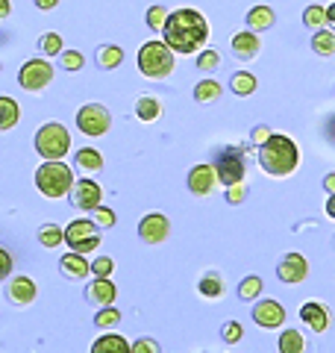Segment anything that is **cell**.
Segmentation results:
<instances>
[{
  "label": "cell",
  "instance_id": "obj_1",
  "mask_svg": "<svg viewBox=\"0 0 335 353\" xmlns=\"http://www.w3.org/2000/svg\"><path fill=\"white\" fill-rule=\"evenodd\" d=\"M165 44L176 53H197L209 39V24L206 18L197 12V9H176V12H168L165 21Z\"/></svg>",
  "mask_w": 335,
  "mask_h": 353
},
{
  "label": "cell",
  "instance_id": "obj_2",
  "mask_svg": "<svg viewBox=\"0 0 335 353\" xmlns=\"http://www.w3.org/2000/svg\"><path fill=\"white\" fill-rule=\"evenodd\" d=\"M259 165L271 176H285L300 165V150L288 136H274L259 145Z\"/></svg>",
  "mask_w": 335,
  "mask_h": 353
},
{
  "label": "cell",
  "instance_id": "obj_3",
  "mask_svg": "<svg viewBox=\"0 0 335 353\" xmlns=\"http://www.w3.org/2000/svg\"><path fill=\"white\" fill-rule=\"evenodd\" d=\"M36 185L44 197H53V201H59L62 194L71 192L74 185V174L68 165H62V159H48L36 171Z\"/></svg>",
  "mask_w": 335,
  "mask_h": 353
},
{
  "label": "cell",
  "instance_id": "obj_4",
  "mask_svg": "<svg viewBox=\"0 0 335 353\" xmlns=\"http://www.w3.org/2000/svg\"><path fill=\"white\" fill-rule=\"evenodd\" d=\"M174 50L168 48L165 41H148V44H141V50H139V71L144 77H150V80H165L168 74L174 71Z\"/></svg>",
  "mask_w": 335,
  "mask_h": 353
},
{
  "label": "cell",
  "instance_id": "obj_5",
  "mask_svg": "<svg viewBox=\"0 0 335 353\" xmlns=\"http://www.w3.org/2000/svg\"><path fill=\"white\" fill-rule=\"evenodd\" d=\"M36 150H39V157H44V159H62L65 153L71 150L68 130H65L62 124H56V121L44 124L36 132Z\"/></svg>",
  "mask_w": 335,
  "mask_h": 353
},
{
  "label": "cell",
  "instance_id": "obj_6",
  "mask_svg": "<svg viewBox=\"0 0 335 353\" xmlns=\"http://www.w3.org/2000/svg\"><path fill=\"white\" fill-rule=\"evenodd\" d=\"M77 127H80L85 136H103V132H109L112 127V115H109V109L106 106H100V103H88L83 106L80 112H77Z\"/></svg>",
  "mask_w": 335,
  "mask_h": 353
},
{
  "label": "cell",
  "instance_id": "obj_7",
  "mask_svg": "<svg viewBox=\"0 0 335 353\" xmlns=\"http://www.w3.org/2000/svg\"><path fill=\"white\" fill-rule=\"evenodd\" d=\"M50 80H53V65L44 59H30L21 65V71H18V83L24 92H41Z\"/></svg>",
  "mask_w": 335,
  "mask_h": 353
},
{
  "label": "cell",
  "instance_id": "obj_8",
  "mask_svg": "<svg viewBox=\"0 0 335 353\" xmlns=\"http://www.w3.org/2000/svg\"><path fill=\"white\" fill-rule=\"evenodd\" d=\"M65 241L74 248V253H92L97 245H100V236H97V230L92 221H71L68 230H65Z\"/></svg>",
  "mask_w": 335,
  "mask_h": 353
},
{
  "label": "cell",
  "instance_id": "obj_9",
  "mask_svg": "<svg viewBox=\"0 0 335 353\" xmlns=\"http://www.w3.org/2000/svg\"><path fill=\"white\" fill-rule=\"evenodd\" d=\"M215 168V176H218V183L223 185H236L244 180V157L236 150V148H230V150H223L218 162L212 165Z\"/></svg>",
  "mask_w": 335,
  "mask_h": 353
},
{
  "label": "cell",
  "instance_id": "obj_10",
  "mask_svg": "<svg viewBox=\"0 0 335 353\" xmlns=\"http://www.w3.org/2000/svg\"><path fill=\"white\" fill-rule=\"evenodd\" d=\"M168 233H171V224H168V218L159 212L144 215L139 224V236H141V241H148V245H162Z\"/></svg>",
  "mask_w": 335,
  "mask_h": 353
},
{
  "label": "cell",
  "instance_id": "obj_11",
  "mask_svg": "<svg viewBox=\"0 0 335 353\" xmlns=\"http://www.w3.org/2000/svg\"><path fill=\"white\" fill-rule=\"evenodd\" d=\"M276 274H279V280L283 283H303L306 274H309V262L300 256V253H288V256L279 262Z\"/></svg>",
  "mask_w": 335,
  "mask_h": 353
},
{
  "label": "cell",
  "instance_id": "obj_12",
  "mask_svg": "<svg viewBox=\"0 0 335 353\" xmlns=\"http://www.w3.org/2000/svg\"><path fill=\"white\" fill-rule=\"evenodd\" d=\"M253 318H256V324L259 327H267V330H274L285 321V309L279 306L276 301H262L259 306L253 309Z\"/></svg>",
  "mask_w": 335,
  "mask_h": 353
},
{
  "label": "cell",
  "instance_id": "obj_13",
  "mask_svg": "<svg viewBox=\"0 0 335 353\" xmlns=\"http://www.w3.org/2000/svg\"><path fill=\"white\" fill-rule=\"evenodd\" d=\"M232 53H236V59H256V53H259V36H256L253 30H241L232 36Z\"/></svg>",
  "mask_w": 335,
  "mask_h": 353
},
{
  "label": "cell",
  "instance_id": "obj_14",
  "mask_svg": "<svg viewBox=\"0 0 335 353\" xmlns=\"http://www.w3.org/2000/svg\"><path fill=\"white\" fill-rule=\"evenodd\" d=\"M215 183H218V176H215L212 165H194L192 174H188V189H192V194H209Z\"/></svg>",
  "mask_w": 335,
  "mask_h": 353
},
{
  "label": "cell",
  "instance_id": "obj_15",
  "mask_svg": "<svg viewBox=\"0 0 335 353\" xmlns=\"http://www.w3.org/2000/svg\"><path fill=\"white\" fill-rule=\"evenodd\" d=\"M36 294H39V289H36V283H32L30 277H15L12 283L6 285V297L12 303H21V306L32 303V301H36Z\"/></svg>",
  "mask_w": 335,
  "mask_h": 353
},
{
  "label": "cell",
  "instance_id": "obj_16",
  "mask_svg": "<svg viewBox=\"0 0 335 353\" xmlns=\"http://www.w3.org/2000/svg\"><path fill=\"white\" fill-rule=\"evenodd\" d=\"M300 318L306 321L309 330H315V333H323V330L329 327V309L321 306V303H303V309H300Z\"/></svg>",
  "mask_w": 335,
  "mask_h": 353
},
{
  "label": "cell",
  "instance_id": "obj_17",
  "mask_svg": "<svg viewBox=\"0 0 335 353\" xmlns=\"http://www.w3.org/2000/svg\"><path fill=\"white\" fill-rule=\"evenodd\" d=\"M74 206L80 209H97L100 206V185L92 180H80L74 185Z\"/></svg>",
  "mask_w": 335,
  "mask_h": 353
},
{
  "label": "cell",
  "instance_id": "obj_18",
  "mask_svg": "<svg viewBox=\"0 0 335 353\" xmlns=\"http://www.w3.org/2000/svg\"><path fill=\"white\" fill-rule=\"evenodd\" d=\"M59 265H62V274L71 280H83L85 274H92V265L85 262L83 253H65Z\"/></svg>",
  "mask_w": 335,
  "mask_h": 353
},
{
  "label": "cell",
  "instance_id": "obj_19",
  "mask_svg": "<svg viewBox=\"0 0 335 353\" xmlns=\"http://www.w3.org/2000/svg\"><path fill=\"white\" fill-rule=\"evenodd\" d=\"M115 285L109 283V277H97L92 285H88V297H92L94 303L100 306H112V301H115Z\"/></svg>",
  "mask_w": 335,
  "mask_h": 353
},
{
  "label": "cell",
  "instance_id": "obj_20",
  "mask_svg": "<svg viewBox=\"0 0 335 353\" xmlns=\"http://www.w3.org/2000/svg\"><path fill=\"white\" fill-rule=\"evenodd\" d=\"M92 353H130V341L124 336L106 333L92 345Z\"/></svg>",
  "mask_w": 335,
  "mask_h": 353
},
{
  "label": "cell",
  "instance_id": "obj_21",
  "mask_svg": "<svg viewBox=\"0 0 335 353\" xmlns=\"http://www.w3.org/2000/svg\"><path fill=\"white\" fill-rule=\"evenodd\" d=\"M274 21H276V15L271 6H253L247 12V30H253V32L267 30V27H274Z\"/></svg>",
  "mask_w": 335,
  "mask_h": 353
},
{
  "label": "cell",
  "instance_id": "obj_22",
  "mask_svg": "<svg viewBox=\"0 0 335 353\" xmlns=\"http://www.w3.org/2000/svg\"><path fill=\"white\" fill-rule=\"evenodd\" d=\"M159 115H162V103L156 101V97L144 94V97H139V101H136V118L144 121V124H153Z\"/></svg>",
  "mask_w": 335,
  "mask_h": 353
},
{
  "label": "cell",
  "instance_id": "obj_23",
  "mask_svg": "<svg viewBox=\"0 0 335 353\" xmlns=\"http://www.w3.org/2000/svg\"><path fill=\"white\" fill-rule=\"evenodd\" d=\"M21 118V109H18V101L12 97H0V132L12 130Z\"/></svg>",
  "mask_w": 335,
  "mask_h": 353
},
{
  "label": "cell",
  "instance_id": "obj_24",
  "mask_svg": "<svg viewBox=\"0 0 335 353\" xmlns=\"http://www.w3.org/2000/svg\"><path fill=\"white\" fill-rule=\"evenodd\" d=\"M312 50H315L318 57H335V32L315 30V36H312Z\"/></svg>",
  "mask_w": 335,
  "mask_h": 353
},
{
  "label": "cell",
  "instance_id": "obj_25",
  "mask_svg": "<svg viewBox=\"0 0 335 353\" xmlns=\"http://www.w3.org/2000/svg\"><path fill=\"white\" fill-rule=\"evenodd\" d=\"M303 350H306V341L297 330H285L279 336V353H303Z\"/></svg>",
  "mask_w": 335,
  "mask_h": 353
},
{
  "label": "cell",
  "instance_id": "obj_26",
  "mask_svg": "<svg viewBox=\"0 0 335 353\" xmlns=\"http://www.w3.org/2000/svg\"><path fill=\"white\" fill-rule=\"evenodd\" d=\"M77 168H83V171H100V168H103V157H100L94 148H83L80 153H77Z\"/></svg>",
  "mask_w": 335,
  "mask_h": 353
},
{
  "label": "cell",
  "instance_id": "obj_27",
  "mask_svg": "<svg viewBox=\"0 0 335 353\" xmlns=\"http://www.w3.org/2000/svg\"><path fill=\"white\" fill-rule=\"evenodd\" d=\"M121 59H124V50L115 48V44H109V48H100V50H97V65H100L103 71H106V68H118Z\"/></svg>",
  "mask_w": 335,
  "mask_h": 353
},
{
  "label": "cell",
  "instance_id": "obj_28",
  "mask_svg": "<svg viewBox=\"0 0 335 353\" xmlns=\"http://www.w3.org/2000/svg\"><path fill=\"white\" fill-rule=\"evenodd\" d=\"M230 88L236 94H253L256 92V77L253 74H247V71H238V74H232V80H230Z\"/></svg>",
  "mask_w": 335,
  "mask_h": 353
},
{
  "label": "cell",
  "instance_id": "obj_29",
  "mask_svg": "<svg viewBox=\"0 0 335 353\" xmlns=\"http://www.w3.org/2000/svg\"><path fill=\"white\" fill-rule=\"evenodd\" d=\"M303 24H306L309 30H321L323 24H327V9L318 6V3L306 6V12H303Z\"/></svg>",
  "mask_w": 335,
  "mask_h": 353
},
{
  "label": "cell",
  "instance_id": "obj_30",
  "mask_svg": "<svg viewBox=\"0 0 335 353\" xmlns=\"http://www.w3.org/2000/svg\"><path fill=\"white\" fill-rule=\"evenodd\" d=\"M197 289H200L203 297H221L223 294V280L218 277V274H206V277L200 280Z\"/></svg>",
  "mask_w": 335,
  "mask_h": 353
},
{
  "label": "cell",
  "instance_id": "obj_31",
  "mask_svg": "<svg viewBox=\"0 0 335 353\" xmlns=\"http://www.w3.org/2000/svg\"><path fill=\"white\" fill-rule=\"evenodd\" d=\"M218 94H221V83L218 80H203V83H197V88H194V97H197L200 103L215 101Z\"/></svg>",
  "mask_w": 335,
  "mask_h": 353
},
{
  "label": "cell",
  "instance_id": "obj_32",
  "mask_svg": "<svg viewBox=\"0 0 335 353\" xmlns=\"http://www.w3.org/2000/svg\"><path fill=\"white\" fill-rule=\"evenodd\" d=\"M39 241L44 248H59V241H65V236H62V230L56 224H44L39 230Z\"/></svg>",
  "mask_w": 335,
  "mask_h": 353
},
{
  "label": "cell",
  "instance_id": "obj_33",
  "mask_svg": "<svg viewBox=\"0 0 335 353\" xmlns=\"http://www.w3.org/2000/svg\"><path fill=\"white\" fill-rule=\"evenodd\" d=\"M41 53H48V57H59L62 53V36L59 32H44L41 36Z\"/></svg>",
  "mask_w": 335,
  "mask_h": 353
},
{
  "label": "cell",
  "instance_id": "obj_34",
  "mask_svg": "<svg viewBox=\"0 0 335 353\" xmlns=\"http://www.w3.org/2000/svg\"><path fill=\"white\" fill-rule=\"evenodd\" d=\"M259 292H262V280L259 277H247L238 285V297H241V301H253Z\"/></svg>",
  "mask_w": 335,
  "mask_h": 353
},
{
  "label": "cell",
  "instance_id": "obj_35",
  "mask_svg": "<svg viewBox=\"0 0 335 353\" xmlns=\"http://www.w3.org/2000/svg\"><path fill=\"white\" fill-rule=\"evenodd\" d=\"M59 65L65 71H80L83 68V53H77V50H62L59 53Z\"/></svg>",
  "mask_w": 335,
  "mask_h": 353
},
{
  "label": "cell",
  "instance_id": "obj_36",
  "mask_svg": "<svg viewBox=\"0 0 335 353\" xmlns=\"http://www.w3.org/2000/svg\"><path fill=\"white\" fill-rule=\"evenodd\" d=\"M118 321H121V312H118V309H112V306H103L97 312V318H94L97 327H115Z\"/></svg>",
  "mask_w": 335,
  "mask_h": 353
},
{
  "label": "cell",
  "instance_id": "obj_37",
  "mask_svg": "<svg viewBox=\"0 0 335 353\" xmlns=\"http://www.w3.org/2000/svg\"><path fill=\"white\" fill-rule=\"evenodd\" d=\"M165 21H168V9L165 6H150L148 9V27L150 30H162Z\"/></svg>",
  "mask_w": 335,
  "mask_h": 353
},
{
  "label": "cell",
  "instance_id": "obj_38",
  "mask_svg": "<svg viewBox=\"0 0 335 353\" xmlns=\"http://www.w3.org/2000/svg\"><path fill=\"white\" fill-rule=\"evenodd\" d=\"M197 68H200V71H212V68H218V53H215V50H200V57H197Z\"/></svg>",
  "mask_w": 335,
  "mask_h": 353
},
{
  "label": "cell",
  "instance_id": "obj_39",
  "mask_svg": "<svg viewBox=\"0 0 335 353\" xmlns=\"http://www.w3.org/2000/svg\"><path fill=\"white\" fill-rule=\"evenodd\" d=\"M112 268H115V262H112L109 256H100V259H94V265H92V271L97 274V277H109Z\"/></svg>",
  "mask_w": 335,
  "mask_h": 353
},
{
  "label": "cell",
  "instance_id": "obj_40",
  "mask_svg": "<svg viewBox=\"0 0 335 353\" xmlns=\"http://www.w3.org/2000/svg\"><path fill=\"white\" fill-rule=\"evenodd\" d=\"M130 353H159V345L153 339H139L136 345L130 347Z\"/></svg>",
  "mask_w": 335,
  "mask_h": 353
},
{
  "label": "cell",
  "instance_id": "obj_41",
  "mask_svg": "<svg viewBox=\"0 0 335 353\" xmlns=\"http://www.w3.org/2000/svg\"><path fill=\"white\" fill-rule=\"evenodd\" d=\"M9 271H12V253L6 248H0V280H6Z\"/></svg>",
  "mask_w": 335,
  "mask_h": 353
},
{
  "label": "cell",
  "instance_id": "obj_42",
  "mask_svg": "<svg viewBox=\"0 0 335 353\" xmlns=\"http://www.w3.org/2000/svg\"><path fill=\"white\" fill-rule=\"evenodd\" d=\"M94 218H97V224H103V227H115V212H112V209L97 206L94 209Z\"/></svg>",
  "mask_w": 335,
  "mask_h": 353
},
{
  "label": "cell",
  "instance_id": "obj_43",
  "mask_svg": "<svg viewBox=\"0 0 335 353\" xmlns=\"http://www.w3.org/2000/svg\"><path fill=\"white\" fill-rule=\"evenodd\" d=\"M241 339V324H236V321H230L227 327H223V341H238Z\"/></svg>",
  "mask_w": 335,
  "mask_h": 353
},
{
  "label": "cell",
  "instance_id": "obj_44",
  "mask_svg": "<svg viewBox=\"0 0 335 353\" xmlns=\"http://www.w3.org/2000/svg\"><path fill=\"white\" fill-rule=\"evenodd\" d=\"M267 139H271V130H267V127H256L253 130V141H256V145H265Z\"/></svg>",
  "mask_w": 335,
  "mask_h": 353
},
{
  "label": "cell",
  "instance_id": "obj_45",
  "mask_svg": "<svg viewBox=\"0 0 335 353\" xmlns=\"http://www.w3.org/2000/svg\"><path fill=\"white\" fill-rule=\"evenodd\" d=\"M241 197H244V189H241V183L230 185V203H241Z\"/></svg>",
  "mask_w": 335,
  "mask_h": 353
},
{
  "label": "cell",
  "instance_id": "obj_46",
  "mask_svg": "<svg viewBox=\"0 0 335 353\" xmlns=\"http://www.w3.org/2000/svg\"><path fill=\"white\" fill-rule=\"evenodd\" d=\"M36 6L41 9V12H50V9L59 6V0H36Z\"/></svg>",
  "mask_w": 335,
  "mask_h": 353
},
{
  "label": "cell",
  "instance_id": "obj_47",
  "mask_svg": "<svg viewBox=\"0 0 335 353\" xmlns=\"http://www.w3.org/2000/svg\"><path fill=\"white\" fill-rule=\"evenodd\" d=\"M9 12H12V3H9V0H0V21H3Z\"/></svg>",
  "mask_w": 335,
  "mask_h": 353
},
{
  "label": "cell",
  "instance_id": "obj_48",
  "mask_svg": "<svg viewBox=\"0 0 335 353\" xmlns=\"http://www.w3.org/2000/svg\"><path fill=\"white\" fill-rule=\"evenodd\" d=\"M323 185H327V192L335 194V174H327V180H323Z\"/></svg>",
  "mask_w": 335,
  "mask_h": 353
},
{
  "label": "cell",
  "instance_id": "obj_49",
  "mask_svg": "<svg viewBox=\"0 0 335 353\" xmlns=\"http://www.w3.org/2000/svg\"><path fill=\"white\" fill-rule=\"evenodd\" d=\"M327 24H332V27H335V3H332V6H327Z\"/></svg>",
  "mask_w": 335,
  "mask_h": 353
},
{
  "label": "cell",
  "instance_id": "obj_50",
  "mask_svg": "<svg viewBox=\"0 0 335 353\" xmlns=\"http://www.w3.org/2000/svg\"><path fill=\"white\" fill-rule=\"evenodd\" d=\"M327 215H329V218H335V194L327 201Z\"/></svg>",
  "mask_w": 335,
  "mask_h": 353
}]
</instances>
